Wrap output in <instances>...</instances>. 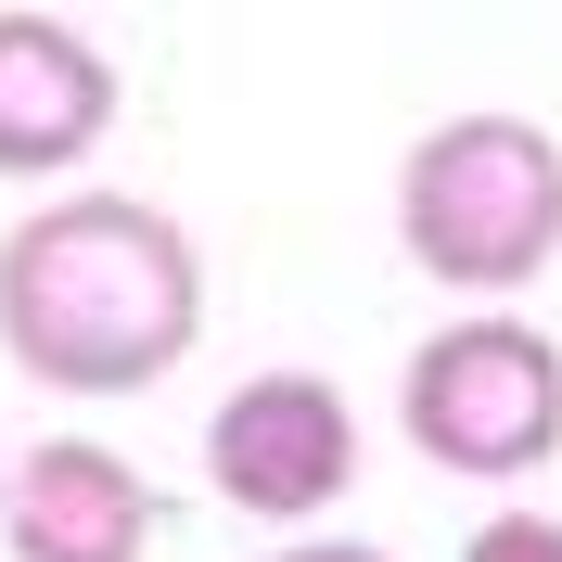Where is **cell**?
Instances as JSON below:
<instances>
[{
	"label": "cell",
	"instance_id": "6",
	"mask_svg": "<svg viewBox=\"0 0 562 562\" xmlns=\"http://www.w3.org/2000/svg\"><path fill=\"white\" fill-rule=\"evenodd\" d=\"M115 128V65L65 13H0V179H65Z\"/></svg>",
	"mask_w": 562,
	"mask_h": 562
},
{
	"label": "cell",
	"instance_id": "7",
	"mask_svg": "<svg viewBox=\"0 0 562 562\" xmlns=\"http://www.w3.org/2000/svg\"><path fill=\"white\" fill-rule=\"evenodd\" d=\"M460 562H562V512H486L460 537Z\"/></svg>",
	"mask_w": 562,
	"mask_h": 562
},
{
	"label": "cell",
	"instance_id": "3",
	"mask_svg": "<svg viewBox=\"0 0 562 562\" xmlns=\"http://www.w3.org/2000/svg\"><path fill=\"white\" fill-rule=\"evenodd\" d=\"M396 422L435 473H473V486H512L562 448V346L512 307L448 319L435 346H409V384H396Z\"/></svg>",
	"mask_w": 562,
	"mask_h": 562
},
{
	"label": "cell",
	"instance_id": "2",
	"mask_svg": "<svg viewBox=\"0 0 562 562\" xmlns=\"http://www.w3.org/2000/svg\"><path fill=\"white\" fill-rule=\"evenodd\" d=\"M396 244L448 294H525L562 256V140L537 115H448L396 167Z\"/></svg>",
	"mask_w": 562,
	"mask_h": 562
},
{
	"label": "cell",
	"instance_id": "4",
	"mask_svg": "<svg viewBox=\"0 0 562 562\" xmlns=\"http://www.w3.org/2000/svg\"><path fill=\"white\" fill-rule=\"evenodd\" d=\"M205 486L244 525H319L358 486V409L319 371H244L205 422Z\"/></svg>",
	"mask_w": 562,
	"mask_h": 562
},
{
	"label": "cell",
	"instance_id": "1",
	"mask_svg": "<svg viewBox=\"0 0 562 562\" xmlns=\"http://www.w3.org/2000/svg\"><path fill=\"white\" fill-rule=\"evenodd\" d=\"M205 333V256L140 192H52L0 231V358L52 396H140Z\"/></svg>",
	"mask_w": 562,
	"mask_h": 562
},
{
	"label": "cell",
	"instance_id": "8",
	"mask_svg": "<svg viewBox=\"0 0 562 562\" xmlns=\"http://www.w3.org/2000/svg\"><path fill=\"white\" fill-rule=\"evenodd\" d=\"M269 562H396V550H358V537H307V550H269Z\"/></svg>",
	"mask_w": 562,
	"mask_h": 562
},
{
	"label": "cell",
	"instance_id": "9",
	"mask_svg": "<svg viewBox=\"0 0 562 562\" xmlns=\"http://www.w3.org/2000/svg\"><path fill=\"white\" fill-rule=\"evenodd\" d=\"M0 473H13V448H0Z\"/></svg>",
	"mask_w": 562,
	"mask_h": 562
},
{
	"label": "cell",
	"instance_id": "5",
	"mask_svg": "<svg viewBox=\"0 0 562 562\" xmlns=\"http://www.w3.org/2000/svg\"><path fill=\"white\" fill-rule=\"evenodd\" d=\"M0 537H13V562H154L167 498L140 486V460H115L103 435H38L0 473Z\"/></svg>",
	"mask_w": 562,
	"mask_h": 562
}]
</instances>
